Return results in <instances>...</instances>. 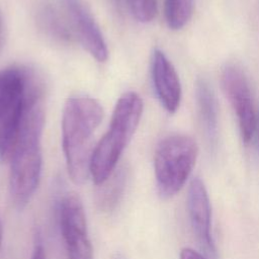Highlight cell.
<instances>
[{"label": "cell", "instance_id": "cell-1", "mask_svg": "<svg viewBox=\"0 0 259 259\" xmlns=\"http://www.w3.org/2000/svg\"><path fill=\"white\" fill-rule=\"evenodd\" d=\"M39 93V89L34 87L17 142L9 159L10 196L18 209L24 208L30 201L41 174V136L45 114Z\"/></svg>", "mask_w": 259, "mask_h": 259}, {"label": "cell", "instance_id": "cell-2", "mask_svg": "<svg viewBox=\"0 0 259 259\" xmlns=\"http://www.w3.org/2000/svg\"><path fill=\"white\" fill-rule=\"evenodd\" d=\"M103 108L94 98L73 96L65 102L62 113V146L67 169L75 184L90 177L93 137L103 118Z\"/></svg>", "mask_w": 259, "mask_h": 259}, {"label": "cell", "instance_id": "cell-3", "mask_svg": "<svg viewBox=\"0 0 259 259\" xmlns=\"http://www.w3.org/2000/svg\"><path fill=\"white\" fill-rule=\"evenodd\" d=\"M143 114V100L136 92L122 94L114 106L109 127L94 147L90 177L95 185L103 183L115 170Z\"/></svg>", "mask_w": 259, "mask_h": 259}, {"label": "cell", "instance_id": "cell-4", "mask_svg": "<svg viewBox=\"0 0 259 259\" xmlns=\"http://www.w3.org/2000/svg\"><path fill=\"white\" fill-rule=\"evenodd\" d=\"M198 148L187 135H171L160 141L154 155L156 186L162 198L177 194L195 165Z\"/></svg>", "mask_w": 259, "mask_h": 259}, {"label": "cell", "instance_id": "cell-5", "mask_svg": "<svg viewBox=\"0 0 259 259\" xmlns=\"http://www.w3.org/2000/svg\"><path fill=\"white\" fill-rule=\"evenodd\" d=\"M59 226L68 259H93L85 210L80 197L67 193L59 202Z\"/></svg>", "mask_w": 259, "mask_h": 259}, {"label": "cell", "instance_id": "cell-6", "mask_svg": "<svg viewBox=\"0 0 259 259\" xmlns=\"http://www.w3.org/2000/svg\"><path fill=\"white\" fill-rule=\"evenodd\" d=\"M222 87L236 113L242 140L246 145H250L257 111L245 73L236 65H227L222 72Z\"/></svg>", "mask_w": 259, "mask_h": 259}, {"label": "cell", "instance_id": "cell-7", "mask_svg": "<svg viewBox=\"0 0 259 259\" xmlns=\"http://www.w3.org/2000/svg\"><path fill=\"white\" fill-rule=\"evenodd\" d=\"M187 211L193 234L207 257H215L217 249L211 234V207L204 183L191 179L187 192Z\"/></svg>", "mask_w": 259, "mask_h": 259}, {"label": "cell", "instance_id": "cell-8", "mask_svg": "<svg viewBox=\"0 0 259 259\" xmlns=\"http://www.w3.org/2000/svg\"><path fill=\"white\" fill-rule=\"evenodd\" d=\"M70 22L81 45L98 62L107 59L108 51L103 34L82 0H62Z\"/></svg>", "mask_w": 259, "mask_h": 259}, {"label": "cell", "instance_id": "cell-9", "mask_svg": "<svg viewBox=\"0 0 259 259\" xmlns=\"http://www.w3.org/2000/svg\"><path fill=\"white\" fill-rule=\"evenodd\" d=\"M151 74L160 103L166 111L174 113L181 100V84L174 66L159 49H156L152 54Z\"/></svg>", "mask_w": 259, "mask_h": 259}, {"label": "cell", "instance_id": "cell-10", "mask_svg": "<svg viewBox=\"0 0 259 259\" xmlns=\"http://www.w3.org/2000/svg\"><path fill=\"white\" fill-rule=\"evenodd\" d=\"M29 79L26 92L0 118V160L9 161L17 142L34 86Z\"/></svg>", "mask_w": 259, "mask_h": 259}, {"label": "cell", "instance_id": "cell-11", "mask_svg": "<svg viewBox=\"0 0 259 259\" xmlns=\"http://www.w3.org/2000/svg\"><path fill=\"white\" fill-rule=\"evenodd\" d=\"M195 98L200 124L206 141L210 146L218 139V103L212 86L204 78H199L195 84Z\"/></svg>", "mask_w": 259, "mask_h": 259}, {"label": "cell", "instance_id": "cell-12", "mask_svg": "<svg viewBox=\"0 0 259 259\" xmlns=\"http://www.w3.org/2000/svg\"><path fill=\"white\" fill-rule=\"evenodd\" d=\"M29 75L20 68L0 70V118L26 92Z\"/></svg>", "mask_w": 259, "mask_h": 259}, {"label": "cell", "instance_id": "cell-13", "mask_svg": "<svg viewBox=\"0 0 259 259\" xmlns=\"http://www.w3.org/2000/svg\"><path fill=\"white\" fill-rule=\"evenodd\" d=\"M127 181L125 169L114 170V172L100 185H97L95 201L98 209L102 212L114 210L120 202Z\"/></svg>", "mask_w": 259, "mask_h": 259}, {"label": "cell", "instance_id": "cell-14", "mask_svg": "<svg viewBox=\"0 0 259 259\" xmlns=\"http://www.w3.org/2000/svg\"><path fill=\"white\" fill-rule=\"evenodd\" d=\"M194 0H165L164 15L170 29L179 30L190 20L193 13Z\"/></svg>", "mask_w": 259, "mask_h": 259}, {"label": "cell", "instance_id": "cell-15", "mask_svg": "<svg viewBox=\"0 0 259 259\" xmlns=\"http://www.w3.org/2000/svg\"><path fill=\"white\" fill-rule=\"evenodd\" d=\"M40 22L45 29L54 37L61 40L69 39L71 37L70 30L66 27L57 11L51 6H45L40 11Z\"/></svg>", "mask_w": 259, "mask_h": 259}, {"label": "cell", "instance_id": "cell-16", "mask_svg": "<svg viewBox=\"0 0 259 259\" xmlns=\"http://www.w3.org/2000/svg\"><path fill=\"white\" fill-rule=\"evenodd\" d=\"M134 17L140 22H150L157 14V0H125Z\"/></svg>", "mask_w": 259, "mask_h": 259}, {"label": "cell", "instance_id": "cell-17", "mask_svg": "<svg viewBox=\"0 0 259 259\" xmlns=\"http://www.w3.org/2000/svg\"><path fill=\"white\" fill-rule=\"evenodd\" d=\"M179 259H208V258L204 254H201L191 248H183L180 251Z\"/></svg>", "mask_w": 259, "mask_h": 259}, {"label": "cell", "instance_id": "cell-18", "mask_svg": "<svg viewBox=\"0 0 259 259\" xmlns=\"http://www.w3.org/2000/svg\"><path fill=\"white\" fill-rule=\"evenodd\" d=\"M255 152L259 154V107L256 112V120H255V126H254V133H253V138L250 144Z\"/></svg>", "mask_w": 259, "mask_h": 259}, {"label": "cell", "instance_id": "cell-19", "mask_svg": "<svg viewBox=\"0 0 259 259\" xmlns=\"http://www.w3.org/2000/svg\"><path fill=\"white\" fill-rule=\"evenodd\" d=\"M30 259H46L45 249H44V246L41 244L39 237L35 238V242H34V246H33V250H32Z\"/></svg>", "mask_w": 259, "mask_h": 259}, {"label": "cell", "instance_id": "cell-20", "mask_svg": "<svg viewBox=\"0 0 259 259\" xmlns=\"http://www.w3.org/2000/svg\"><path fill=\"white\" fill-rule=\"evenodd\" d=\"M113 259H125V258H124V256H123L122 254H116V255L113 257Z\"/></svg>", "mask_w": 259, "mask_h": 259}]
</instances>
